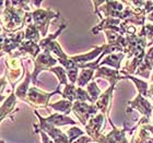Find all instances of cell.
Wrapping results in <instances>:
<instances>
[{
	"mask_svg": "<svg viewBox=\"0 0 153 143\" xmlns=\"http://www.w3.org/2000/svg\"><path fill=\"white\" fill-rule=\"evenodd\" d=\"M84 133H85V132H84L81 128L76 127V126H74V127H71L70 129L67 131V136H68V138H69V141H70V143H74L76 139H79L80 137L84 136Z\"/></svg>",
	"mask_w": 153,
	"mask_h": 143,
	"instance_id": "obj_27",
	"label": "cell"
},
{
	"mask_svg": "<svg viewBox=\"0 0 153 143\" xmlns=\"http://www.w3.org/2000/svg\"><path fill=\"white\" fill-rule=\"evenodd\" d=\"M86 92L89 93L90 97L92 99L93 104H95V103L97 102V99H100V96L102 95V91H101V89L97 86V83H96L94 80H92V81L88 84V86H86Z\"/></svg>",
	"mask_w": 153,
	"mask_h": 143,
	"instance_id": "obj_24",
	"label": "cell"
},
{
	"mask_svg": "<svg viewBox=\"0 0 153 143\" xmlns=\"http://www.w3.org/2000/svg\"><path fill=\"white\" fill-rule=\"evenodd\" d=\"M67 27V23H62L60 25V27L56 31V32L54 33V34H49L48 36H46L45 38H43L41 41H39V46H41V48L43 49V50H46L48 48V46L51 45V43H53V41H55V39L58 37V36L60 35L61 33H62V31H64L65 29Z\"/></svg>",
	"mask_w": 153,
	"mask_h": 143,
	"instance_id": "obj_23",
	"label": "cell"
},
{
	"mask_svg": "<svg viewBox=\"0 0 153 143\" xmlns=\"http://www.w3.org/2000/svg\"><path fill=\"white\" fill-rule=\"evenodd\" d=\"M24 32H25V39L24 41H34L36 44H39V41H41V33L37 30V27L33 24V22L26 25Z\"/></svg>",
	"mask_w": 153,
	"mask_h": 143,
	"instance_id": "obj_21",
	"label": "cell"
},
{
	"mask_svg": "<svg viewBox=\"0 0 153 143\" xmlns=\"http://www.w3.org/2000/svg\"><path fill=\"white\" fill-rule=\"evenodd\" d=\"M153 71V46L148 49L144 60L140 67L138 68L136 74L142 78H151V72Z\"/></svg>",
	"mask_w": 153,
	"mask_h": 143,
	"instance_id": "obj_14",
	"label": "cell"
},
{
	"mask_svg": "<svg viewBox=\"0 0 153 143\" xmlns=\"http://www.w3.org/2000/svg\"><path fill=\"white\" fill-rule=\"evenodd\" d=\"M25 67V78L23 80L22 82L20 83L19 86L14 90V93H16V95L18 99H20L21 101L23 102H26V96H27V92H29L30 90V83L32 81V74L30 72V69L26 66Z\"/></svg>",
	"mask_w": 153,
	"mask_h": 143,
	"instance_id": "obj_15",
	"label": "cell"
},
{
	"mask_svg": "<svg viewBox=\"0 0 153 143\" xmlns=\"http://www.w3.org/2000/svg\"><path fill=\"white\" fill-rule=\"evenodd\" d=\"M1 143H4V141H3V140H2V141H1Z\"/></svg>",
	"mask_w": 153,
	"mask_h": 143,
	"instance_id": "obj_36",
	"label": "cell"
},
{
	"mask_svg": "<svg viewBox=\"0 0 153 143\" xmlns=\"http://www.w3.org/2000/svg\"><path fill=\"white\" fill-rule=\"evenodd\" d=\"M144 27H146V33H147L148 47H150L151 45H153V25L150 23H147Z\"/></svg>",
	"mask_w": 153,
	"mask_h": 143,
	"instance_id": "obj_29",
	"label": "cell"
},
{
	"mask_svg": "<svg viewBox=\"0 0 153 143\" xmlns=\"http://www.w3.org/2000/svg\"><path fill=\"white\" fill-rule=\"evenodd\" d=\"M41 50L42 48L41 46L34 41H23V43L21 44L19 48H18V51L12 54L14 57L16 58H20L24 56L25 57L26 55H30L32 58H37V56L41 54Z\"/></svg>",
	"mask_w": 153,
	"mask_h": 143,
	"instance_id": "obj_12",
	"label": "cell"
},
{
	"mask_svg": "<svg viewBox=\"0 0 153 143\" xmlns=\"http://www.w3.org/2000/svg\"><path fill=\"white\" fill-rule=\"evenodd\" d=\"M105 116L106 115L100 113L95 117L91 118L85 126V132L90 138H92L94 142L107 143L106 136L101 133L102 127H104V122H105Z\"/></svg>",
	"mask_w": 153,
	"mask_h": 143,
	"instance_id": "obj_5",
	"label": "cell"
},
{
	"mask_svg": "<svg viewBox=\"0 0 153 143\" xmlns=\"http://www.w3.org/2000/svg\"><path fill=\"white\" fill-rule=\"evenodd\" d=\"M99 108L94 104H86L85 102L76 101L72 106V113L76 116L78 120L85 127L91 118L95 117L99 113Z\"/></svg>",
	"mask_w": 153,
	"mask_h": 143,
	"instance_id": "obj_7",
	"label": "cell"
},
{
	"mask_svg": "<svg viewBox=\"0 0 153 143\" xmlns=\"http://www.w3.org/2000/svg\"><path fill=\"white\" fill-rule=\"evenodd\" d=\"M24 39H25L24 31H20V32L12 33V34L1 31V55L2 57L4 55L13 54L12 50L19 48Z\"/></svg>",
	"mask_w": 153,
	"mask_h": 143,
	"instance_id": "obj_4",
	"label": "cell"
},
{
	"mask_svg": "<svg viewBox=\"0 0 153 143\" xmlns=\"http://www.w3.org/2000/svg\"><path fill=\"white\" fill-rule=\"evenodd\" d=\"M45 121L49 124H53L55 127H61V126H67V124H76V121H74L72 118L68 117L66 115L59 114V113H54L49 117L44 118Z\"/></svg>",
	"mask_w": 153,
	"mask_h": 143,
	"instance_id": "obj_16",
	"label": "cell"
},
{
	"mask_svg": "<svg viewBox=\"0 0 153 143\" xmlns=\"http://www.w3.org/2000/svg\"><path fill=\"white\" fill-rule=\"evenodd\" d=\"M149 101L151 102V104L153 105V83L149 87Z\"/></svg>",
	"mask_w": 153,
	"mask_h": 143,
	"instance_id": "obj_33",
	"label": "cell"
},
{
	"mask_svg": "<svg viewBox=\"0 0 153 143\" xmlns=\"http://www.w3.org/2000/svg\"><path fill=\"white\" fill-rule=\"evenodd\" d=\"M94 74L95 73H94V70H92V69H82L79 74L78 81H76L78 87H82L83 89V86H88V84L94 78Z\"/></svg>",
	"mask_w": 153,
	"mask_h": 143,
	"instance_id": "obj_22",
	"label": "cell"
},
{
	"mask_svg": "<svg viewBox=\"0 0 153 143\" xmlns=\"http://www.w3.org/2000/svg\"><path fill=\"white\" fill-rule=\"evenodd\" d=\"M60 16L59 12H55L53 10L48 9H35L32 11V19H33V24L37 27L42 36L46 37L47 35V31L51 24V21L53 19H56Z\"/></svg>",
	"mask_w": 153,
	"mask_h": 143,
	"instance_id": "obj_3",
	"label": "cell"
},
{
	"mask_svg": "<svg viewBox=\"0 0 153 143\" xmlns=\"http://www.w3.org/2000/svg\"><path fill=\"white\" fill-rule=\"evenodd\" d=\"M121 76H124L125 79H130L131 81L136 84V86H137L139 94L142 95L143 97H146V99H149V87H150V85L148 84L147 81L137 79V78H134V76H130V74H121Z\"/></svg>",
	"mask_w": 153,
	"mask_h": 143,
	"instance_id": "obj_20",
	"label": "cell"
},
{
	"mask_svg": "<svg viewBox=\"0 0 153 143\" xmlns=\"http://www.w3.org/2000/svg\"><path fill=\"white\" fill-rule=\"evenodd\" d=\"M49 71H51V72H54L55 74H56V76L58 78V81H59V84H58L59 86H61L62 84H64L65 86L69 84V83H68V78H67V70H66L62 66H58V67L51 68Z\"/></svg>",
	"mask_w": 153,
	"mask_h": 143,
	"instance_id": "obj_25",
	"label": "cell"
},
{
	"mask_svg": "<svg viewBox=\"0 0 153 143\" xmlns=\"http://www.w3.org/2000/svg\"><path fill=\"white\" fill-rule=\"evenodd\" d=\"M147 143H153V137L150 138V139H149V140L147 141Z\"/></svg>",
	"mask_w": 153,
	"mask_h": 143,
	"instance_id": "obj_35",
	"label": "cell"
},
{
	"mask_svg": "<svg viewBox=\"0 0 153 143\" xmlns=\"http://www.w3.org/2000/svg\"><path fill=\"white\" fill-rule=\"evenodd\" d=\"M72 106H74V103L68 101V99H61L59 102H55V103H49V107L54 110L58 111L62 115H68L72 111Z\"/></svg>",
	"mask_w": 153,
	"mask_h": 143,
	"instance_id": "obj_19",
	"label": "cell"
},
{
	"mask_svg": "<svg viewBox=\"0 0 153 143\" xmlns=\"http://www.w3.org/2000/svg\"><path fill=\"white\" fill-rule=\"evenodd\" d=\"M78 73H79V69H71V70L67 71V76L68 80L70 81L71 84H76L78 81Z\"/></svg>",
	"mask_w": 153,
	"mask_h": 143,
	"instance_id": "obj_30",
	"label": "cell"
},
{
	"mask_svg": "<svg viewBox=\"0 0 153 143\" xmlns=\"http://www.w3.org/2000/svg\"><path fill=\"white\" fill-rule=\"evenodd\" d=\"M34 113L37 116L38 120H39V128L36 124H34L35 130H43L44 132H46L48 134V137L51 138V140L54 141L55 143H70L67 134L64 133L61 130H59L57 127H55L53 124H49L48 122H46L44 117H42L41 115L38 114L37 109H35Z\"/></svg>",
	"mask_w": 153,
	"mask_h": 143,
	"instance_id": "obj_6",
	"label": "cell"
},
{
	"mask_svg": "<svg viewBox=\"0 0 153 143\" xmlns=\"http://www.w3.org/2000/svg\"><path fill=\"white\" fill-rule=\"evenodd\" d=\"M62 99H68L70 102H76V84H71L69 83L68 85L65 86L64 91L61 93Z\"/></svg>",
	"mask_w": 153,
	"mask_h": 143,
	"instance_id": "obj_26",
	"label": "cell"
},
{
	"mask_svg": "<svg viewBox=\"0 0 153 143\" xmlns=\"http://www.w3.org/2000/svg\"><path fill=\"white\" fill-rule=\"evenodd\" d=\"M125 57H127V55L125 54V53L107 55V56L104 57V59L101 61V64H99V68L103 67L104 64H106V66H111V67L115 68L116 70L120 71V64H121V61L125 59Z\"/></svg>",
	"mask_w": 153,
	"mask_h": 143,
	"instance_id": "obj_18",
	"label": "cell"
},
{
	"mask_svg": "<svg viewBox=\"0 0 153 143\" xmlns=\"http://www.w3.org/2000/svg\"><path fill=\"white\" fill-rule=\"evenodd\" d=\"M97 78H103V79L107 80L109 84L113 82H118V81L125 79L124 76L120 74V71L116 70V69H108V68L106 67H100L95 71L93 80L97 79Z\"/></svg>",
	"mask_w": 153,
	"mask_h": 143,
	"instance_id": "obj_13",
	"label": "cell"
},
{
	"mask_svg": "<svg viewBox=\"0 0 153 143\" xmlns=\"http://www.w3.org/2000/svg\"><path fill=\"white\" fill-rule=\"evenodd\" d=\"M134 109L139 111L144 118L151 120V116H152V113H153V105L151 104V102L148 99L143 97L140 94H138L136 96V99L130 101V102H128V107L126 109V113L129 114Z\"/></svg>",
	"mask_w": 153,
	"mask_h": 143,
	"instance_id": "obj_9",
	"label": "cell"
},
{
	"mask_svg": "<svg viewBox=\"0 0 153 143\" xmlns=\"http://www.w3.org/2000/svg\"><path fill=\"white\" fill-rule=\"evenodd\" d=\"M4 64H6V67L8 69L7 80L12 86V91H14L16 85L19 83V81H21V79L24 76L25 67H24L22 60H20V58L14 57L12 54L7 55Z\"/></svg>",
	"mask_w": 153,
	"mask_h": 143,
	"instance_id": "obj_1",
	"label": "cell"
},
{
	"mask_svg": "<svg viewBox=\"0 0 153 143\" xmlns=\"http://www.w3.org/2000/svg\"><path fill=\"white\" fill-rule=\"evenodd\" d=\"M61 93L62 92L60 91V86L59 85L51 93H46L44 91L38 90L36 86H31L29 92H27L25 103L33 106L35 109H37L38 107H43L48 109V107H49V99H51V96L55 95V94H60L61 95Z\"/></svg>",
	"mask_w": 153,
	"mask_h": 143,
	"instance_id": "obj_2",
	"label": "cell"
},
{
	"mask_svg": "<svg viewBox=\"0 0 153 143\" xmlns=\"http://www.w3.org/2000/svg\"><path fill=\"white\" fill-rule=\"evenodd\" d=\"M116 84H117V82L111 83L108 89H106L105 92L102 93V95L100 96V99L95 103L96 107L99 108V110L102 114L108 115L109 108H111V104H112V99H113V92H114Z\"/></svg>",
	"mask_w": 153,
	"mask_h": 143,
	"instance_id": "obj_10",
	"label": "cell"
},
{
	"mask_svg": "<svg viewBox=\"0 0 153 143\" xmlns=\"http://www.w3.org/2000/svg\"><path fill=\"white\" fill-rule=\"evenodd\" d=\"M57 59L54 58L51 55V53H46L43 51L38 55L37 58L34 59V71L32 74V81L34 83V85L37 84V76L39 74V72L45 70H51V68L55 67V64H57Z\"/></svg>",
	"mask_w": 153,
	"mask_h": 143,
	"instance_id": "obj_8",
	"label": "cell"
},
{
	"mask_svg": "<svg viewBox=\"0 0 153 143\" xmlns=\"http://www.w3.org/2000/svg\"><path fill=\"white\" fill-rule=\"evenodd\" d=\"M76 101H79V102H89L91 104H93L92 99L90 97L89 93L86 92L85 90H83L82 87H78L76 86Z\"/></svg>",
	"mask_w": 153,
	"mask_h": 143,
	"instance_id": "obj_28",
	"label": "cell"
},
{
	"mask_svg": "<svg viewBox=\"0 0 153 143\" xmlns=\"http://www.w3.org/2000/svg\"><path fill=\"white\" fill-rule=\"evenodd\" d=\"M16 99L18 97H16V93H14V91H12L11 94L7 97L6 101L2 102V104H1V115H0V120L1 121L4 120V118L8 117L11 113H13V109L16 105Z\"/></svg>",
	"mask_w": 153,
	"mask_h": 143,
	"instance_id": "obj_17",
	"label": "cell"
},
{
	"mask_svg": "<svg viewBox=\"0 0 153 143\" xmlns=\"http://www.w3.org/2000/svg\"><path fill=\"white\" fill-rule=\"evenodd\" d=\"M35 132H38V133L41 134L42 142H43V143H55L54 141L51 140V139H49L48 134L46 133V132H44L43 130H35Z\"/></svg>",
	"mask_w": 153,
	"mask_h": 143,
	"instance_id": "obj_31",
	"label": "cell"
},
{
	"mask_svg": "<svg viewBox=\"0 0 153 143\" xmlns=\"http://www.w3.org/2000/svg\"><path fill=\"white\" fill-rule=\"evenodd\" d=\"M106 117L108 119L109 124L112 126L113 130L106 136V142L107 143H129V141L126 138V132L129 131V129L127 128V122H124V128L123 129H118L115 127V124L112 122L111 118L108 115H106Z\"/></svg>",
	"mask_w": 153,
	"mask_h": 143,
	"instance_id": "obj_11",
	"label": "cell"
},
{
	"mask_svg": "<svg viewBox=\"0 0 153 143\" xmlns=\"http://www.w3.org/2000/svg\"><path fill=\"white\" fill-rule=\"evenodd\" d=\"M147 20L148 21H150V22H153V11L147 16Z\"/></svg>",
	"mask_w": 153,
	"mask_h": 143,
	"instance_id": "obj_34",
	"label": "cell"
},
{
	"mask_svg": "<svg viewBox=\"0 0 153 143\" xmlns=\"http://www.w3.org/2000/svg\"><path fill=\"white\" fill-rule=\"evenodd\" d=\"M90 142H94V141H93L92 138H90L89 136H85V134H84L82 137H80L79 139H76L74 143H90Z\"/></svg>",
	"mask_w": 153,
	"mask_h": 143,
	"instance_id": "obj_32",
	"label": "cell"
}]
</instances>
